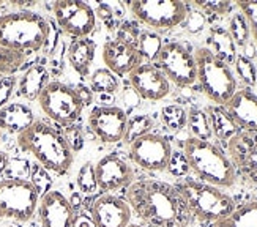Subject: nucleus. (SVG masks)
<instances>
[{
	"label": "nucleus",
	"instance_id": "nucleus-1",
	"mask_svg": "<svg viewBox=\"0 0 257 227\" xmlns=\"http://www.w3.org/2000/svg\"><path fill=\"white\" fill-rule=\"evenodd\" d=\"M131 211L147 227H188L191 213L174 185L160 180H138L126 188Z\"/></svg>",
	"mask_w": 257,
	"mask_h": 227
},
{
	"label": "nucleus",
	"instance_id": "nucleus-2",
	"mask_svg": "<svg viewBox=\"0 0 257 227\" xmlns=\"http://www.w3.org/2000/svg\"><path fill=\"white\" fill-rule=\"evenodd\" d=\"M18 145L35 158L43 169L55 175H65L74 161V153L65 136L41 120H35L26 131L18 134Z\"/></svg>",
	"mask_w": 257,
	"mask_h": 227
},
{
	"label": "nucleus",
	"instance_id": "nucleus-3",
	"mask_svg": "<svg viewBox=\"0 0 257 227\" xmlns=\"http://www.w3.org/2000/svg\"><path fill=\"white\" fill-rule=\"evenodd\" d=\"M189 170L199 181L216 188H230L237 181V172L230 158L210 141L189 138L183 142V152Z\"/></svg>",
	"mask_w": 257,
	"mask_h": 227
},
{
	"label": "nucleus",
	"instance_id": "nucleus-4",
	"mask_svg": "<svg viewBox=\"0 0 257 227\" xmlns=\"http://www.w3.org/2000/svg\"><path fill=\"white\" fill-rule=\"evenodd\" d=\"M51 24L33 11H13L0 16V46L18 52H37L46 48Z\"/></svg>",
	"mask_w": 257,
	"mask_h": 227
},
{
	"label": "nucleus",
	"instance_id": "nucleus-5",
	"mask_svg": "<svg viewBox=\"0 0 257 227\" xmlns=\"http://www.w3.org/2000/svg\"><path fill=\"white\" fill-rule=\"evenodd\" d=\"M174 186L182 194L191 216L202 222L215 224L235 208V202L227 192L204 181L183 178Z\"/></svg>",
	"mask_w": 257,
	"mask_h": 227
},
{
	"label": "nucleus",
	"instance_id": "nucleus-6",
	"mask_svg": "<svg viewBox=\"0 0 257 227\" xmlns=\"http://www.w3.org/2000/svg\"><path fill=\"white\" fill-rule=\"evenodd\" d=\"M197 82L202 92L218 106H224L237 92V81L230 66L221 62L207 48H197L194 52Z\"/></svg>",
	"mask_w": 257,
	"mask_h": 227
},
{
	"label": "nucleus",
	"instance_id": "nucleus-7",
	"mask_svg": "<svg viewBox=\"0 0 257 227\" xmlns=\"http://www.w3.org/2000/svg\"><path fill=\"white\" fill-rule=\"evenodd\" d=\"M40 203V191L30 180H0V218L29 221Z\"/></svg>",
	"mask_w": 257,
	"mask_h": 227
},
{
	"label": "nucleus",
	"instance_id": "nucleus-8",
	"mask_svg": "<svg viewBox=\"0 0 257 227\" xmlns=\"http://www.w3.org/2000/svg\"><path fill=\"white\" fill-rule=\"evenodd\" d=\"M38 103L46 116L63 127H70L81 117L84 103L76 87L59 81L49 82L41 92Z\"/></svg>",
	"mask_w": 257,
	"mask_h": 227
},
{
	"label": "nucleus",
	"instance_id": "nucleus-9",
	"mask_svg": "<svg viewBox=\"0 0 257 227\" xmlns=\"http://www.w3.org/2000/svg\"><path fill=\"white\" fill-rule=\"evenodd\" d=\"M130 11L139 22L156 32H167L185 22L189 7L178 0H138L130 2Z\"/></svg>",
	"mask_w": 257,
	"mask_h": 227
},
{
	"label": "nucleus",
	"instance_id": "nucleus-10",
	"mask_svg": "<svg viewBox=\"0 0 257 227\" xmlns=\"http://www.w3.org/2000/svg\"><path fill=\"white\" fill-rule=\"evenodd\" d=\"M155 65L164 73L167 81L174 82L177 87H189L197 81L194 54L182 43L172 41L163 44Z\"/></svg>",
	"mask_w": 257,
	"mask_h": 227
},
{
	"label": "nucleus",
	"instance_id": "nucleus-11",
	"mask_svg": "<svg viewBox=\"0 0 257 227\" xmlns=\"http://www.w3.org/2000/svg\"><path fill=\"white\" fill-rule=\"evenodd\" d=\"M171 142L164 136L149 133L130 144V160L149 172H163L169 167L172 158Z\"/></svg>",
	"mask_w": 257,
	"mask_h": 227
},
{
	"label": "nucleus",
	"instance_id": "nucleus-12",
	"mask_svg": "<svg viewBox=\"0 0 257 227\" xmlns=\"http://www.w3.org/2000/svg\"><path fill=\"white\" fill-rule=\"evenodd\" d=\"M52 13L57 26L66 35L79 38H88L96 27L95 10L85 2L76 0H62L52 5Z\"/></svg>",
	"mask_w": 257,
	"mask_h": 227
},
{
	"label": "nucleus",
	"instance_id": "nucleus-13",
	"mask_svg": "<svg viewBox=\"0 0 257 227\" xmlns=\"http://www.w3.org/2000/svg\"><path fill=\"white\" fill-rule=\"evenodd\" d=\"M126 122V112L118 106H96L88 113V127L104 144L123 141Z\"/></svg>",
	"mask_w": 257,
	"mask_h": 227
},
{
	"label": "nucleus",
	"instance_id": "nucleus-14",
	"mask_svg": "<svg viewBox=\"0 0 257 227\" xmlns=\"http://www.w3.org/2000/svg\"><path fill=\"white\" fill-rule=\"evenodd\" d=\"M227 152L235 172L257 186V133L240 131L227 142Z\"/></svg>",
	"mask_w": 257,
	"mask_h": 227
},
{
	"label": "nucleus",
	"instance_id": "nucleus-15",
	"mask_svg": "<svg viewBox=\"0 0 257 227\" xmlns=\"http://www.w3.org/2000/svg\"><path fill=\"white\" fill-rule=\"evenodd\" d=\"M130 85L142 99L160 101L171 92V82L155 63H141L130 74Z\"/></svg>",
	"mask_w": 257,
	"mask_h": 227
},
{
	"label": "nucleus",
	"instance_id": "nucleus-16",
	"mask_svg": "<svg viewBox=\"0 0 257 227\" xmlns=\"http://www.w3.org/2000/svg\"><path fill=\"white\" fill-rule=\"evenodd\" d=\"M98 188L106 192L128 188L134 181L133 167L118 155H106L95 164Z\"/></svg>",
	"mask_w": 257,
	"mask_h": 227
},
{
	"label": "nucleus",
	"instance_id": "nucleus-17",
	"mask_svg": "<svg viewBox=\"0 0 257 227\" xmlns=\"http://www.w3.org/2000/svg\"><path fill=\"white\" fill-rule=\"evenodd\" d=\"M103 60L107 70L112 71L115 76L130 74L141 63H144L138 44L118 38L104 43Z\"/></svg>",
	"mask_w": 257,
	"mask_h": 227
},
{
	"label": "nucleus",
	"instance_id": "nucleus-18",
	"mask_svg": "<svg viewBox=\"0 0 257 227\" xmlns=\"http://www.w3.org/2000/svg\"><path fill=\"white\" fill-rule=\"evenodd\" d=\"M90 216L96 227H128L133 211L126 199L114 194H103L90 207Z\"/></svg>",
	"mask_w": 257,
	"mask_h": 227
},
{
	"label": "nucleus",
	"instance_id": "nucleus-19",
	"mask_svg": "<svg viewBox=\"0 0 257 227\" xmlns=\"http://www.w3.org/2000/svg\"><path fill=\"white\" fill-rule=\"evenodd\" d=\"M38 218L41 227H71L74 208L60 191H46L38 203Z\"/></svg>",
	"mask_w": 257,
	"mask_h": 227
},
{
	"label": "nucleus",
	"instance_id": "nucleus-20",
	"mask_svg": "<svg viewBox=\"0 0 257 227\" xmlns=\"http://www.w3.org/2000/svg\"><path fill=\"white\" fill-rule=\"evenodd\" d=\"M240 131L257 133V95L246 88H237L227 103L222 106Z\"/></svg>",
	"mask_w": 257,
	"mask_h": 227
},
{
	"label": "nucleus",
	"instance_id": "nucleus-21",
	"mask_svg": "<svg viewBox=\"0 0 257 227\" xmlns=\"http://www.w3.org/2000/svg\"><path fill=\"white\" fill-rule=\"evenodd\" d=\"M35 122L33 110L24 103H8L0 109V131L21 134Z\"/></svg>",
	"mask_w": 257,
	"mask_h": 227
},
{
	"label": "nucleus",
	"instance_id": "nucleus-22",
	"mask_svg": "<svg viewBox=\"0 0 257 227\" xmlns=\"http://www.w3.org/2000/svg\"><path fill=\"white\" fill-rule=\"evenodd\" d=\"M48 84H49L48 68L43 65H32L18 81V95L27 101L38 99Z\"/></svg>",
	"mask_w": 257,
	"mask_h": 227
},
{
	"label": "nucleus",
	"instance_id": "nucleus-23",
	"mask_svg": "<svg viewBox=\"0 0 257 227\" xmlns=\"http://www.w3.org/2000/svg\"><path fill=\"white\" fill-rule=\"evenodd\" d=\"M95 52H96V44L93 40L79 38L70 44L66 57H68V63L73 70L79 76L85 77L88 76L90 66L95 60Z\"/></svg>",
	"mask_w": 257,
	"mask_h": 227
},
{
	"label": "nucleus",
	"instance_id": "nucleus-24",
	"mask_svg": "<svg viewBox=\"0 0 257 227\" xmlns=\"http://www.w3.org/2000/svg\"><path fill=\"white\" fill-rule=\"evenodd\" d=\"M208 43V51L213 54L215 57L221 62H224L226 65H233L237 59V46L233 43L232 37L229 35L227 29L222 27H211L207 37Z\"/></svg>",
	"mask_w": 257,
	"mask_h": 227
},
{
	"label": "nucleus",
	"instance_id": "nucleus-25",
	"mask_svg": "<svg viewBox=\"0 0 257 227\" xmlns=\"http://www.w3.org/2000/svg\"><path fill=\"white\" fill-rule=\"evenodd\" d=\"M205 112H207L208 120H210L211 134H213L216 139L229 142L233 136L240 133L235 122L229 117V113L226 112V109L222 106L211 104L207 107Z\"/></svg>",
	"mask_w": 257,
	"mask_h": 227
},
{
	"label": "nucleus",
	"instance_id": "nucleus-26",
	"mask_svg": "<svg viewBox=\"0 0 257 227\" xmlns=\"http://www.w3.org/2000/svg\"><path fill=\"white\" fill-rule=\"evenodd\" d=\"M211 227H257V200L235 207L226 218L211 224Z\"/></svg>",
	"mask_w": 257,
	"mask_h": 227
},
{
	"label": "nucleus",
	"instance_id": "nucleus-27",
	"mask_svg": "<svg viewBox=\"0 0 257 227\" xmlns=\"http://www.w3.org/2000/svg\"><path fill=\"white\" fill-rule=\"evenodd\" d=\"M186 127L191 133V138L199 141H210L211 139V128H210V120L204 109L191 107L188 112V122Z\"/></svg>",
	"mask_w": 257,
	"mask_h": 227
},
{
	"label": "nucleus",
	"instance_id": "nucleus-28",
	"mask_svg": "<svg viewBox=\"0 0 257 227\" xmlns=\"http://www.w3.org/2000/svg\"><path fill=\"white\" fill-rule=\"evenodd\" d=\"M120 87L118 76L107 68H98L90 77V90L98 95H114Z\"/></svg>",
	"mask_w": 257,
	"mask_h": 227
},
{
	"label": "nucleus",
	"instance_id": "nucleus-29",
	"mask_svg": "<svg viewBox=\"0 0 257 227\" xmlns=\"http://www.w3.org/2000/svg\"><path fill=\"white\" fill-rule=\"evenodd\" d=\"M161 48H163V41H161V37L156 32L144 30L139 33L138 49L142 55V60H147V63L155 62L160 51H161Z\"/></svg>",
	"mask_w": 257,
	"mask_h": 227
},
{
	"label": "nucleus",
	"instance_id": "nucleus-30",
	"mask_svg": "<svg viewBox=\"0 0 257 227\" xmlns=\"http://www.w3.org/2000/svg\"><path fill=\"white\" fill-rule=\"evenodd\" d=\"M161 122L172 133H180L186 128L188 112L178 104H167L161 109Z\"/></svg>",
	"mask_w": 257,
	"mask_h": 227
},
{
	"label": "nucleus",
	"instance_id": "nucleus-31",
	"mask_svg": "<svg viewBox=\"0 0 257 227\" xmlns=\"http://www.w3.org/2000/svg\"><path fill=\"white\" fill-rule=\"evenodd\" d=\"M153 120L152 117L145 116V113H139V116H133L126 122V131H125V138L123 142L131 144L136 139L142 138V136L152 133L153 128Z\"/></svg>",
	"mask_w": 257,
	"mask_h": 227
},
{
	"label": "nucleus",
	"instance_id": "nucleus-32",
	"mask_svg": "<svg viewBox=\"0 0 257 227\" xmlns=\"http://www.w3.org/2000/svg\"><path fill=\"white\" fill-rule=\"evenodd\" d=\"M227 32H229V35L232 37L233 43H235V46H240V48L246 46L249 38H251V32H249V27H248V22H246V19H244V16L240 13V11H237V13H233L230 16Z\"/></svg>",
	"mask_w": 257,
	"mask_h": 227
},
{
	"label": "nucleus",
	"instance_id": "nucleus-33",
	"mask_svg": "<svg viewBox=\"0 0 257 227\" xmlns=\"http://www.w3.org/2000/svg\"><path fill=\"white\" fill-rule=\"evenodd\" d=\"M26 54L0 46V76H13L24 65Z\"/></svg>",
	"mask_w": 257,
	"mask_h": 227
},
{
	"label": "nucleus",
	"instance_id": "nucleus-34",
	"mask_svg": "<svg viewBox=\"0 0 257 227\" xmlns=\"http://www.w3.org/2000/svg\"><path fill=\"white\" fill-rule=\"evenodd\" d=\"M233 66H235V73L244 85L254 87L257 84V68L246 55L238 54L235 62H233Z\"/></svg>",
	"mask_w": 257,
	"mask_h": 227
},
{
	"label": "nucleus",
	"instance_id": "nucleus-35",
	"mask_svg": "<svg viewBox=\"0 0 257 227\" xmlns=\"http://www.w3.org/2000/svg\"><path fill=\"white\" fill-rule=\"evenodd\" d=\"M76 185L82 194H93V192H96L98 183H96L93 163L82 164V167L79 169V172H77V177H76Z\"/></svg>",
	"mask_w": 257,
	"mask_h": 227
},
{
	"label": "nucleus",
	"instance_id": "nucleus-36",
	"mask_svg": "<svg viewBox=\"0 0 257 227\" xmlns=\"http://www.w3.org/2000/svg\"><path fill=\"white\" fill-rule=\"evenodd\" d=\"M237 7L246 19L251 37L257 44V2H237Z\"/></svg>",
	"mask_w": 257,
	"mask_h": 227
},
{
	"label": "nucleus",
	"instance_id": "nucleus-37",
	"mask_svg": "<svg viewBox=\"0 0 257 227\" xmlns=\"http://www.w3.org/2000/svg\"><path fill=\"white\" fill-rule=\"evenodd\" d=\"M65 141L70 145V149L73 153H77L82 150L84 147V133L81 130V127H76V125H70L65 130Z\"/></svg>",
	"mask_w": 257,
	"mask_h": 227
},
{
	"label": "nucleus",
	"instance_id": "nucleus-38",
	"mask_svg": "<svg viewBox=\"0 0 257 227\" xmlns=\"http://www.w3.org/2000/svg\"><path fill=\"white\" fill-rule=\"evenodd\" d=\"M95 16L104 22V26L107 30L114 32L118 27V22L115 19V11L109 4H99L95 10Z\"/></svg>",
	"mask_w": 257,
	"mask_h": 227
},
{
	"label": "nucleus",
	"instance_id": "nucleus-39",
	"mask_svg": "<svg viewBox=\"0 0 257 227\" xmlns=\"http://www.w3.org/2000/svg\"><path fill=\"white\" fill-rule=\"evenodd\" d=\"M194 7H197V10H200L202 13L224 16L230 11L232 4L230 2H194Z\"/></svg>",
	"mask_w": 257,
	"mask_h": 227
},
{
	"label": "nucleus",
	"instance_id": "nucleus-40",
	"mask_svg": "<svg viewBox=\"0 0 257 227\" xmlns=\"http://www.w3.org/2000/svg\"><path fill=\"white\" fill-rule=\"evenodd\" d=\"M18 81L15 76H5L0 79V109L8 104L11 95L15 93Z\"/></svg>",
	"mask_w": 257,
	"mask_h": 227
},
{
	"label": "nucleus",
	"instance_id": "nucleus-41",
	"mask_svg": "<svg viewBox=\"0 0 257 227\" xmlns=\"http://www.w3.org/2000/svg\"><path fill=\"white\" fill-rule=\"evenodd\" d=\"M185 26L188 29V32H191V33H197L204 29L205 26V16L204 13L200 10H194L191 11L189 10V13L185 19Z\"/></svg>",
	"mask_w": 257,
	"mask_h": 227
},
{
	"label": "nucleus",
	"instance_id": "nucleus-42",
	"mask_svg": "<svg viewBox=\"0 0 257 227\" xmlns=\"http://www.w3.org/2000/svg\"><path fill=\"white\" fill-rule=\"evenodd\" d=\"M171 170V172L174 175H185L189 167H188V163H186V158L183 153H172V158H171V163H169V167H167Z\"/></svg>",
	"mask_w": 257,
	"mask_h": 227
},
{
	"label": "nucleus",
	"instance_id": "nucleus-43",
	"mask_svg": "<svg viewBox=\"0 0 257 227\" xmlns=\"http://www.w3.org/2000/svg\"><path fill=\"white\" fill-rule=\"evenodd\" d=\"M118 40H125L130 43H136L138 44V38H139V32L136 29V26H133L131 22H125L121 24L118 29Z\"/></svg>",
	"mask_w": 257,
	"mask_h": 227
},
{
	"label": "nucleus",
	"instance_id": "nucleus-44",
	"mask_svg": "<svg viewBox=\"0 0 257 227\" xmlns=\"http://www.w3.org/2000/svg\"><path fill=\"white\" fill-rule=\"evenodd\" d=\"M71 227H96L95 221L92 219L90 214H87V213H76L74 214V219H73V224Z\"/></svg>",
	"mask_w": 257,
	"mask_h": 227
},
{
	"label": "nucleus",
	"instance_id": "nucleus-45",
	"mask_svg": "<svg viewBox=\"0 0 257 227\" xmlns=\"http://www.w3.org/2000/svg\"><path fill=\"white\" fill-rule=\"evenodd\" d=\"M76 90H77V93H79V96H81V99H82V103H84V107L85 106H88L93 101V92L88 87H85V85H77L76 87Z\"/></svg>",
	"mask_w": 257,
	"mask_h": 227
},
{
	"label": "nucleus",
	"instance_id": "nucleus-46",
	"mask_svg": "<svg viewBox=\"0 0 257 227\" xmlns=\"http://www.w3.org/2000/svg\"><path fill=\"white\" fill-rule=\"evenodd\" d=\"M139 99H141V96H139L136 92H134L133 87H130V88L125 90V93H123V101H125V103H126L128 106H138Z\"/></svg>",
	"mask_w": 257,
	"mask_h": 227
},
{
	"label": "nucleus",
	"instance_id": "nucleus-47",
	"mask_svg": "<svg viewBox=\"0 0 257 227\" xmlns=\"http://www.w3.org/2000/svg\"><path fill=\"white\" fill-rule=\"evenodd\" d=\"M10 164V156L7 152H0V175L5 172V169Z\"/></svg>",
	"mask_w": 257,
	"mask_h": 227
},
{
	"label": "nucleus",
	"instance_id": "nucleus-48",
	"mask_svg": "<svg viewBox=\"0 0 257 227\" xmlns=\"http://www.w3.org/2000/svg\"><path fill=\"white\" fill-rule=\"evenodd\" d=\"M70 203H71V207H73V208H76V207H79V205H81V197H79V194H77V192H76V194H73Z\"/></svg>",
	"mask_w": 257,
	"mask_h": 227
},
{
	"label": "nucleus",
	"instance_id": "nucleus-49",
	"mask_svg": "<svg viewBox=\"0 0 257 227\" xmlns=\"http://www.w3.org/2000/svg\"><path fill=\"white\" fill-rule=\"evenodd\" d=\"M128 227H147V225H139V224H130Z\"/></svg>",
	"mask_w": 257,
	"mask_h": 227
},
{
	"label": "nucleus",
	"instance_id": "nucleus-50",
	"mask_svg": "<svg viewBox=\"0 0 257 227\" xmlns=\"http://www.w3.org/2000/svg\"><path fill=\"white\" fill-rule=\"evenodd\" d=\"M0 141H2V133H0Z\"/></svg>",
	"mask_w": 257,
	"mask_h": 227
}]
</instances>
